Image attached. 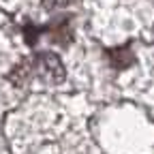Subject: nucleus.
<instances>
[{"mask_svg":"<svg viewBox=\"0 0 154 154\" xmlns=\"http://www.w3.org/2000/svg\"><path fill=\"white\" fill-rule=\"evenodd\" d=\"M109 62L113 69H126L135 62V56L128 47H116V49H109Z\"/></svg>","mask_w":154,"mask_h":154,"instance_id":"2","label":"nucleus"},{"mask_svg":"<svg viewBox=\"0 0 154 154\" xmlns=\"http://www.w3.org/2000/svg\"><path fill=\"white\" fill-rule=\"evenodd\" d=\"M71 2V0H43V5H45V9H62V7H66Z\"/></svg>","mask_w":154,"mask_h":154,"instance_id":"3","label":"nucleus"},{"mask_svg":"<svg viewBox=\"0 0 154 154\" xmlns=\"http://www.w3.org/2000/svg\"><path fill=\"white\" fill-rule=\"evenodd\" d=\"M30 60H32L34 77H41L43 82H51V84L62 82L64 69H62V62L58 60V56H54V54H38V56H32Z\"/></svg>","mask_w":154,"mask_h":154,"instance_id":"1","label":"nucleus"}]
</instances>
